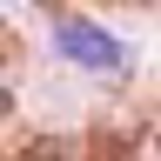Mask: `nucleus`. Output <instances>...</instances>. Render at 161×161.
<instances>
[{
  "instance_id": "nucleus-2",
  "label": "nucleus",
  "mask_w": 161,
  "mask_h": 161,
  "mask_svg": "<svg viewBox=\"0 0 161 161\" xmlns=\"http://www.w3.org/2000/svg\"><path fill=\"white\" fill-rule=\"evenodd\" d=\"M20 161H74V148H67V141H34Z\"/></svg>"
},
{
  "instance_id": "nucleus-1",
  "label": "nucleus",
  "mask_w": 161,
  "mask_h": 161,
  "mask_svg": "<svg viewBox=\"0 0 161 161\" xmlns=\"http://www.w3.org/2000/svg\"><path fill=\"white\" fill-rule=\"evenodd\" d=\"M54 40H60V54H67V60H80V67H101V74L121 67V40H114L108 27H94V20H80V14L60 20Z\"/></svg>"
},
{
  "instance_id": "nucleus-3",
  "label": "nucleus",
  "mask_w": 161,
  "mask_h": 161,
  "mask_svg": "<svg viewBox=\"0 0 161 161\" xmlns=\"http://www.w3.org/2000/svg\"><path fill=\"white\" fill-rule=\"evenodd\" d=\"M7 114H14V94H0V121H7Z\"/></svg>"
}]
</instances>
